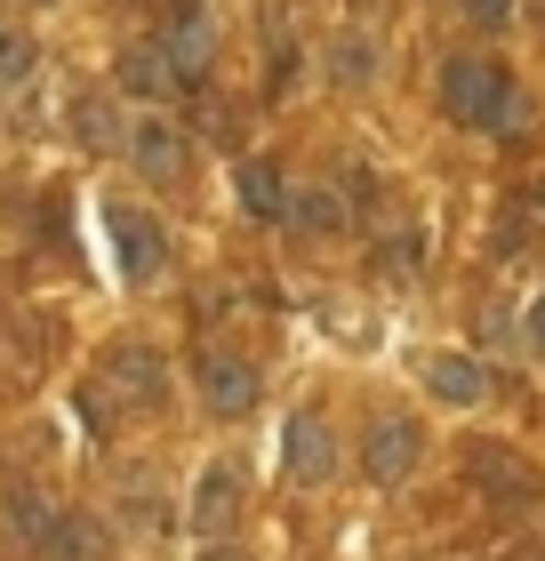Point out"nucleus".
<instances>
[{"instance_id":"nucleus-1","label":"nucleus","mask_w":545,"mask_h":561,"mask_svg":"<svg viewBox=\"0 0 545 561\" xmlns=\"http://www.w3.org/2000/svg\"><path fill=\"white\" fill-rule=\"evenodd\" d=\"M441 113L457 121V129H522V89H513L506 65L489 57H450L441 65Z\"/></svg>"},{"instance_id":"nucleus-2","label":"nucleus","mask_w":545,"mask_h":561,"mask_svg":"<svg viewBox=\"0 0 545 561\" xmlns=\"http://www.w3.org/2000/svg\"><path fill=\"white\" fill-rule=\"evenodd\" d=\"M121 152H128V169H137V176H152V185H185V176H193V137L177 129L169 113H137Z\"/></svg>"},{"instance_id":"nucleus-3","label":"nucleus","mask_w":545,"mask_h":561,"mask_svg":"<svg viewBox=\"0 0 545 561\" xmlns=\"http://www.w3.org/2000/svg\"><path fill=\"white\" fill-rule=\"evenodd\" d=\"M193 386H201V401H209L217 417H249V410H257V393H265V377H257L249 353L209 345V353H193Z\"/></svg>"},{"instance_id":"nucleus-4","label":"nucleus","mask_w":545,"mask_h":561,"mask_svg":"<svg viewBox=\"0 0 545 561\" xmlns=\"http://www.w3.org/2000/svg\"><path fill=\"white\" fill-rule=\"evenodd\" d=\"M241 490H249V473L232 466V457H217V466H209V473L193 481L185 529H193V538H209V546H225V538H232V522H241V505H249Z\"/></svg>"},{"instance_id":"nucleus-5","label":"nucleus","mask_w":545,"mask_h":561,"mask_svg":"<svg viewBox=\"0 0 545 561\" xmlns=\"http://www.w3.org/2000/svg\"><path fill=\"white\" fill-rule=\"evenodd\" d=\"M169 48V65L185 72V89H201V72H209L217 57V16H209V0H169V16H161V33H152Z\"/></svg>"},{"instance_id":"nucleus-6","label":"nucleus","mask_w":545,"mask_h":561,"mask_svg":"<svg viewBox=\"0 0 545 561\" xmlns=\"http://www.w3.org/2000/svg\"><path fill=\"white\" fill-rule=\"evenodd\" d=\"M169 393V369L152 345H113L105 353V377H96V401H121V410H152Z\"/></svg>"},{"instance_id":"nucleus-7","label":"nucleus","mask_w":545,"mask_h":561,"mask_svg":"<svg viewBox=\"0 0 545 561\" xmlns=\"http://www.w3.org/2000/svg\"><path fill=\"white\" fill-rule=\"evenodd\" d=\"M105 233H113V257H121V280H152L169 265V233L152 225L137 201H113L105 209Z\"/></svg>"},{"instance_id":"nucleus-8","label":"nucleus","mask_w":545,"mask_h":561,"mask_svg":"<svg viewBox=\"0 0 545 561\" xmlns=\"http://www.w3.org/2000/svg\"><path fill=\"white\" fill-rule=\"evenodd\" d=\"M465 473H474L498 505H537V497H545V473L530 466L522 449H498V442H474V449H465Z\"/></svg>"},{"instance_id":"nucleus-9","label":"nucleus","mask_w":545,"mask_h":561,"mask_svg":"<svg viewBox=\"0 0 545 561\" xmlns=\"http://www.w3.org/2000/svg\"><path fill=\"white\" fill-rule=\"evenodd\" d=\"M418 457H425L418 417H377L361 433V466H370V481H385V490H401V481L418 473Z\"/></svg>"},{"instance_id":"nucleus-10","label":"nucleus","mask_w":545,"mask_h":561,"mask_svg":"<svg viewBox=\"0 0 545 561\" xmlns=\"http://www.w3.org/2000/svg\"><path fill=\"white\" fill-rule=\"evenodd\" d=\"M425 393L450 401V410H481L489 401V369L474 353H425Z\"/></svg>"},{"instance_id":"nucleus-11","label":"nucleus","mask_w":545,"mask_h":561,"mask_svg":"<svg viewBox=\"0 0 545 561\" xmlns=\"http://www.w3.org/2000/svg\"><path fill=\"white\" fill-rule=\"evenodd\" d=\"M289 225H297V233H314V241H345V233H353L345 185H297V193H289Z\"/></svg>"},{"instance_id":"nucleus-12","label":"nucleus","mask_w":545,"mask_h":561,"mask_svg":"<svg viewBox=\"0 0 545 561\" xmlns=\"http://www.w3.org/2000/svg\"><path fill=\"white\" fill-rule=\"evenodd\" d=\"M289 473L297 481H329L337 473V433H329L321 410H297L289 417Z\"/></svg>"},{"instance_id":"nucleus-13","label":"nucleus","mask_w":545,"mask_h":561,"mask_svg":"<svg viewBox=\"0 0 545 561\" xmlns=\"http://www.w3.org/2000/svg\"><path fill=\"white\" fill-rule=\"evenodd\" d=\"M232 193H241V209L257 225H289V176H281L273 161H241L232 169Z\"/></svg>"},{"instance_id":"nucleus-14","label":"nucleus","mask_w":545,"mask_h":561,"mask_svg":"<svg viewBox=\"0 0 545 561\" xmlns=\"http://www.w3.org/2000/svg\"><path fill=\"white\" fill-rule=\"evenodd\" d=\"M121 89H128V96H185V72L169 65L161 41H137V48L121 57Z\"/></svg>"},{"instance_id":"nucleus-15","label":"nucleus","mask_w":545,"mask_h":561,"mask_svg":"<svg viewBox=\"0 0 545 561\" xmlns=\"http://www.w3.org/2000/svg\"><path fill=\"white\" fill-rule=\"evenodd\" d=\"M48 561H121V546H113V529L105 522H89V514H65L57 529H48V546H41Z\"/></svg>"},{"instance_id":"nucleus-16","label":"nucleus","mask_w":545,"mask_h":561,"mask_svg":"<svg viewBox=\"0 0 545 561\" xmlns=\"http://www.w3.org/2000/svg\"><path fill=\"white\" fill-rule=\"evenodd\" d=\"M329 72H337L345 89H361V81H370V72H377V57H370V33H345V41H337V48H329Z\"/></svg>"},{"instance_id":"nucleus-17","label":"nucleus","mask_w":545,"mask_h":561,"mask_svg":"<svg viewBox=\"0 0 545 561\" xmlns=\"http://www.w3.org/2000/svg\"><path fill=\"white\" fill-rule=\"evenodd\" d=\"M9 522H16L33 546H48V529H57L65 514H48V497H41V490H16V497H9Z\"/></svg>"},{"instance_id":"nucleus-18","label":"nucleus","mask_w":545,"mask_h":561,"mask_svg":"<svg viewBox=\"0 0 545 561\" xmlns=\"http://www.w3.org/2000/svg\"><path fill=\"white\" fill-rule=\"evenodd\" d=\"M72 129H81L89 145H128V129H113V105H105V96H81V105H72Z\"/></svg>"},{"instance_id":"nucleus-19","label":"nucleus","mask_w":545,"mask_h":561,"mask_svg":"<svg viewBox=\"0 0 545 561\" xmlns=\"http://www.w3.org/2000/svg\"><path fill=\"white\" fill-rule=\"evenodd\" d=\"M16 81H33V41L16 24H0V89H16Z\"/></svg>"},{"instance_id":"nucleus-20","label":"nucleus","mask_w":545,"mask_h":561,"mask_svg":"<svg viewBox=\"0 0 545 561\" xmlns=\"http://www.w3.org/2000/svg\"><path fill=\"white\" fill-rule=\"evenodd\" d=\"M425 233H418V225H401V233L394 241H385V273H418V257H425V249H418Z\"/></svg>"},{"instance_id":"nucleus-21","label":"nucleus","mask_w":545,"mask_h":561,"mask_svg":"<svg viewBox=\"0 0 545 561\" xmlns=\"http://www.w3.org/2000/svg\"><path fill=\"white\" fill-rule=\"evenodd\" d=\"M128 514H137V522H161V490H152L145 473H128Z\"/></svg>"},{"instance_id":"nucleus-22","label":"nucleus","mask_w":545,"mask_h":561,"mask_svg":"<svg viewBox=\"0 0 545 561\" xmlns=\"http://www.w3.org/2000/svg\"><path fill=\"white\" fill-rule=\"evenodd\" d=\"M465 16H474V24H489V33H498V24L513 16V0H465Z\"/></svg>"},{"instance_id":"nucleus-23","label":"nucleus","mask_w":545,"mask_h":561,"mask_svg":"<svg viewBox=\"0 0 545 561\" xmlns=\"http://www.w3.org/2000/svg\"><path fill=\"white\" fill-rule=\"evenodd\" d=\"M530 353H537V362H545V297L530 305Z\"/></svg>"},{"instance_id":"nucleus-24","label":"nucleus","mask_w":545,"mask_h":561,"mask_svg":"<svg viewBox=\"0 0 545 561\" xmlns=\"http://www.w3.org/2000/svg\"><path fill=\"white\" fill-rule=\"evenodd\" d=\"M201 561H257V553H249V546H209Z\"/></svg>"},{"instance_id":"nucleus-25","label":"nucleus","mask_w":545,"mask_h":561,"mask_svg":"<svg viewBox=\"0 0 545 561\" xmlns=\"http://www.w3.org/2000/svg\"><path fill=\"white\" fill-rule=\"evenodd\" d=\"M530 201H537V209H545V176H537V185H530Z\"/></svg>"},{"instance_id":"nucleus-26","label":"nucleus","mask_w":545,"mask_h":561,"mask_svg":"<svg viewBox=\"0 0 545 561\" xmlns=\"http://www.w3.org/2000/svg\"><path fill=\"white\" fill-rule=\"evenodd\" d=\"M537 24H545V0H537Z\"/></svg>"},{"instance_id":"nucleus-27","label":"nucleus","mask_w":545,"mask_h":561,"mask_svg":"<svg viewBox=\"0 0 545 561\" xmlns=\"http://www.w3.org/2000/svg\"><path fill=\"white\" fill-rule=\"evenodd\" d=\"M0 9H9V0H0Z\"/></svg>"}]
</instances>
